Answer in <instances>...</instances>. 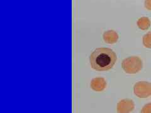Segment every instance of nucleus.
<instances>
[{
  "mask_svg": "<svg viewBox=\"0 0 151 113\" xmlns=\"http://www.w3.org/2000/svg\"><path fill=\"white\" fill-rule=\"evenodd\" d=\"M144 6L146 9L151 11V0H145Z\"/></svg>",
  "mask_w": 151,
  "mask_h": 113,
  "instance_id": "nucleus-10",
  "label": "nucleus"
},
{
  "mask_svg": "<svg viewBox=\"0 0 151 113\" xmlns=\"http://www.w3.org/2000/svg\"><path fill=\"white\" fill-rule=\"evenodd\" d=\"M135 108L134 102L130 99H124L118 102L116 111L118 113H130Z\"/></svg>",
  "mask_w": 151,
  "mask_h": 113,
  "instance_id": "nucleus-4",
  "label": "nucleus"
},
{
  "mask_svg": "<svg viewBox=\"0 0 151 113\" xmlns=\"http://www.w3.org/2000/svg\"><path fill=\"white\" fill-rule=\"evenodd\" d=\"M119 35L114 30H108L104 33L103 39L106 44H115L119 40Z\"/></svg>",
  "mask_w": 151,
  "mask_h": 113,
  "instance_id": "nucleus-6",
  "label": "nucleus"
},
{
  "mask_svg": "<svg viewBox=\"0 0 151 113\" xmlns=\"http://www.w3.org/2000/svg\"><path fill=\"white\" fill-rule=\"evenodd\" d=\"M117 56L115 52L109 48H98L89 56L91 67L98 71L110 70L115 64Z\"/></svg>",
  "mask_w": 151,
  "mask_h": 113,
  "instance_id": "nucleus-1",
  "label": "nucleus"
},
{
  "mask_svg": "<svg viewBox=\"0 0 151 113\" xmlns=\"http://www.w3.org/2000/svg\"><path fill=\"white\" fill-rule=\"evenodd\" d=\"M137 26L142 30H147L150 26L151 21L147 16H142L137 21Z\"/></svg>",
  "mask_w": 151,
  "mask_h": 113,
  "instance_id": "nucleus-7",
  "label": "nucleus"
},
{
  "mask_svg": "<svg viewBox=\"0 0 151 113\" xmlns=\"http://www.w3.org/2000/svg\"><path fill=\"white\" fill-rule=\"evenodd\" d=\"M143 63L142 60L137 56H131L125 59L122 62L123 70L129 74L138 73L142 69Z\"/></svg>",
  "mask_w": 151,
  "mask_h": 113,
  "instance_id": "nucleus-2",
  "label": "nucleus"
},
{
  "mask_svg": "<svg viewBox=\"0 0 151 113\" xmlns=\"http://www.w3.org/2000/svg\"><path fill=\"white\" fill-rule=\"evenodd\" d=\"M90 86L93 91L96 92H101L106 88V81L103 77L94 78L91 81Z\"/></svg>",
  "mask_w": 151,
  "mask_h": 113,
  "instance_id": "nucleus-5",
  "label": "nucleus"
},
{
  "mask_svg": "<svg viewBox=\"0 0 151 113\" xmlns=\"http://www.w3.org/2000/svg\"><path fill=\"white\" fill-rule=\"evenodd\" d=\"M135 95L139 98H147L151 96V83L147 81H139L134 86Z\"/></svg>",
  "mask_w": 151,
  "mask_h": 113,
  "instance_id": "nucleus-3",
  "label": "nucleus"
},
{
  "mask_svg": "<svg viewBox=\"0 0 151 113\" xmlns=\"http://www.w3.org/2000/svg\"><path fill=\"white\" fill-rule=\"evenodd\" d=\"M142 43L145 47L151 49V31L145 34L142 38Z\"/></svg>",
  "mask_w": 151,
  "mask_h": 113,
  "instance_id": "nucleus-8",
  "label": "nucleus"
},
{
  "mask_svg": "<svg viewBox=\"0 0 151 113\" xmlns=\"http://www.w3.org/2000/svg\"><path fill=\"white\" fill-rule=\"evenodd\" d=\"M140 113H151V102L146 104L142 108Z\"/></svg>",
  "mask_w": 151,
  "mask_h": 113,
  "instance_id": "nucleus-9",
  "label": "nucleus"
}]
</instances>
